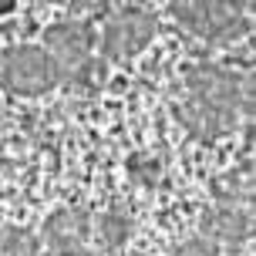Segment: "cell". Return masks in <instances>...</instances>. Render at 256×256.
<instances>
[{
  "instance_id": "cell-7",
  "label": "cell",
  "mask_w": 256,
  "mask_h": 256,
  "mask_svg": "<svg viewBox=\"0 0 256 256\" xmlns=\"http://www.w3.org/2000/svg\"><path fill=\"white\" fill-rule=\"evenodd\" d=\"M179 118H182V125L202 142L219 138V135H226V132L236 125V115L222 112V108H212V104L199 102V98H186L182 108H179Z\"/></svg>"
},
{
  "instance_id": "cell-8",
  "label": "cell",
  "mask_w": 256,
  "mask_h": 256,
  "mask_svg": "<svg viewBox=\"0 0 256 256\" xmlns=\"http://www.w3.org/2000/svg\"><path fill=\"white\" fill-rule=\"evenodd\" d=\"M250 209L240 202H219L212 212H206V232L209 236H219V240H246L250 236Z\"/></svg>"
},
{
  "instance_id": "cell-6",
  "label": "cell",
  "mask_w": 256,
  "mask_h": 256,
  "mask_svg": "<svg viewBox=\"0 0 256 256\" xmlns=\"http://www.w3.org/2000/svg\"><path fill=\"white\" fill-rule=\"evenodd\" d=\"M88 216L81 209H61L48 219L44 240L54 250V256H78L88 253Z\"/></svg>"
},
{
  "instance_id": "cell-5",
  "label": "cell",
  "mask_w": 256,
  "mask_h": 256,
  "mask_svg": "<svg viewBox=\"0 0 256 256\" xmlns=\"http://www.w3.org/2000/svg\"><path fill=\"white\" fill-rule=\"evenodd\" d=\"M44 51L54 58L61 74L78 78L91 64V30L81 20H64L44 30Z\"/></svg>"
},
{
  "instance_id": "cell-13",
  "label": "cell",
  "mask_w": 256,
  "mask_h": 256,
  "mask_svg": "<svg viewBox=\"0 0 256 256\" xmlns=\"http://www.w3.org/2000/svg\"><path fill=\"white\" fill-rule=\"evenodd\" d=\"M64 4H78V7H91V4H102V0H64Z\"/></svg>"
},
{
  "instance_id": "cell-4",
  "label": "cell",
  "mask_w": 256,
  "mask_h": 256,
  "mask_svg": "<svg viewBox=\"0 0 256 256\" xmlns=\"http://www.w3.org/2000/svg\"><path fill=\"white\" fill-rule=\"evenodd\" d=\"M155 24L152 14L145 10H125V14H115L108 24H104V34H102V51L104 58L112 61H128L135 58L138 51L148 48V40L155 38Z\"/></svg>"
},
{
  "instance_id": "cell-10",
  "label": "cell",
  "mask_w": 256,
  "mask_h": 256,
  "mask_svg": "<svg viewBox=\"0 0 256 256\" xmlns=\"http://www.w3.org/2000/svg\"><path fill=\"white\" fill-rule=\"evenodd\" d=\"M98 232H102V243L108 250H118V246L128 240V232H132V222H128L122 212H108V216L98 219Z\"/></svg>"
},
{
  "instance_id": "cell-3",
  "label": "cell",
  "mask_w": 256,
  "mask_h": 256,
  "mask_svg": "<svg viewBox=\"0 0 256 256\" xmlns=\"http://www.w3.org/2000/svg\"><path fill=\"white\" fill-rule=\"evenodd\" d=\"M186 88H189V98H199V102L222 108L230 115H240V108L250 104L243 81L222 68H212V64H196L186 74Z\"/></svg>"
},
{
  "instance_id": "cell-12",
  "label": "cell",
  "mask_w": 256,
  "mask_h": 256,
  "mask_svg": "<svg viewBox=\"0 0 256 256\" xmlns=\"http://www.w3.org/2000/svg\"><path fill=\"white\" fill-rule=\"evenodd\" d=\"M14 4H17V0H0V14H10Z\"/></svg>"
},
{
  "instance_id": "cell-9",
  "label": "cell",
  "mask_w": 256,
  "mask_h": 256,
  "mask_svg": "<svg viewBox=\"0 0 256 256\" xmlns=\"http://www.w3.org/2000/svg\"><path fill=\"white\" fill-rule=\"evenodd\" d=\"M0 256H38V240L27 230L0 226Z\"/></svg>"
},
{
  "instance_id": "cell-1",
  "label": "cell",
  "mask_w": 256,
  "mask_h": 256,
  "mask_svg": "<svg viewBox=\"0 0 256 256\" xmlns=\"http://www.w3.org/2000/svg\"><path fill=\"white\" fill-rule=\"evenodd\" d=\"M64 81L61 68L44 48L34 44H20V48H7L0 51V88L10 94H24V98H38L48 94Z\"/></svg>"
},
{
  "instance_id": "cell-14",
  "label": "cell",
  "mask_w": 256,
  "mask_h": 256,
  "mask_svg": "<svg viewBox=\"0 0 256 256\" xmlns=\"http://www.w3.org/2000/svg\"><path fill=\"white\" fill-rule=\"evenodd\" d=\"M78 256H94V253H78Z\"/></svg>"
},
{
  "instance_id": "cell-11",
  "label": "cell",
  "mask_w": 256,
  "mask_h": 256,
  "mask_svg": "<svg viewBox=\"0 0 256 256\" xmlns=\"http://www.w3.org/2000/svg\"><path fill=\"white\" fill-rule=\"evenodd\" d=\"M176 256H219V246L212 243V240H189V243H182L179 250H176Z\"/></svg>"
},
{
  "instance_id": "cell-2",
  "label": "cell",
  "mask_w": 256,
  "mask_h": 256,
  "mask_svg": "<svg viewBox=\"0 0 256 256\" xmlns=\"http://www.w3.org/2000/svg\"><path fill=\"white\" fill-rule=\"evenodd\" d=\"M172 17L202 40H222L243 30V14L236 0H172Z\"/></svg>"
}]
</instances>
